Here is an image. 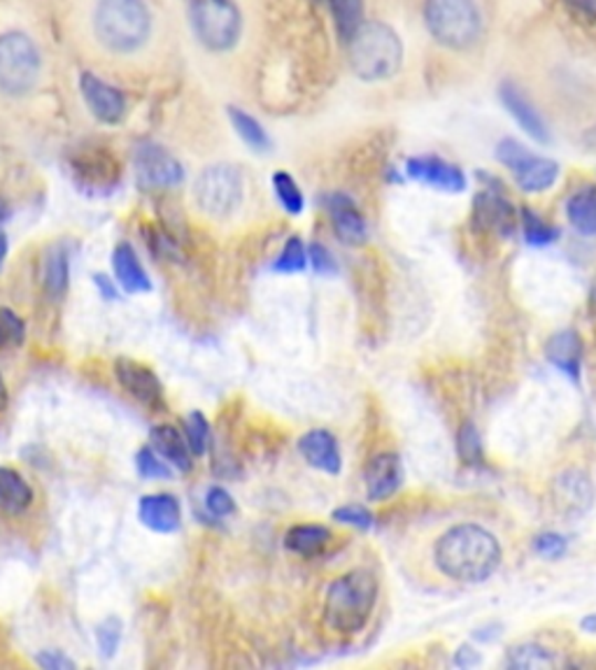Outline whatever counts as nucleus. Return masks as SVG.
I'll list each match as a JSON object with an SVG mask.
<instances>
[{
	"label": "nucleus",
	"instance_id": "26",
	"mask_svg": "<svg viewBox=\"0 0 596 670\" xmlns=\"http://www.w3.org/2000/svg\"><path fill=\"white\" fill-rule=\"evenodd\" d=\"M33 503V489L12 468H0V512L21 515Z\"/></svg>",
	"mask_w": 596,
	"mask_h": 670
},
{
	"label": "nucleus",
	"instance_id": "8",
	"mask_svg": "<svg viewBox=\"0 0 596 670\" xmlns=\"http://www.w3.org/2000/svg\"><path fill=\"white\" fill-rule=\"evenodd\" d=\"M245 196L242 175L231 164L208 166L194 182V200L212 219H229Z\"/></svg>",
	"mask_w": 596,
	"mask_h": 670
},
{
	"label": "nucleus",
	"instance_id": "36",
	"mask_svg": "<svg viewBox=\"0 0 596 670\" xmlns=\"http://www.w3.org/2000/svg\"><path fill=\"white\" fill-rule=\"evenodd\" d=\"M124 624L119 617H107L96 627V645L103 659H113L122 645Z\"/></svg>",
	"mask_w": 596,
	"mask_h": 670
},
{
	"label": "nucleus",
	"instance_id": "49",
	"mask_svg": "<svg viewBox=\"0 0 596 670\" xmlns=\"http://www.w3.org/2000/svg\"><path fill=\"white\" fill-rule=\"evenodd\" d=\"M6 408H8V387H6L3 375H0V412H3Z\"/></svg>",
	"mask_w": 596,
	"mask_h": 670
},
{
	"label": "nucleus",
	"instance_id": "48",
	"mask_svg": "<svg viewBox=\"0 0 596 670\" xmlns=\"http://www.w3.org/2000/svg\"><path fill=\"white\" fill-rule=\"evenodd\" d=\"M581 627H583L585 634H596V613L587 615V617L581 621Z\"/></svg>",
	"mask_w": 596,
	"mask_h": 670
},
{
	"label": "nucleus",
	"instance_id": "52",
	"mask_svg": "<svg viewBox=\"0 0 596 670\" xmlns=\"http://www.w3.org/2000/svg\"><path fill=\"white\" fill-rule=\"evenodd\" d=\"M317 3H322V0H317Z\"/></svg>",
	"mask_w": 596,
	"mask_h": 670
},
{
	"label": "nucleus",
	"instance_id": "51",
	"mask_svg": "<svg viewBox=\"0 0 596 670\" xmlns=\"http://www.w3.org/2000/svg\"><path fill=\"white\" fill-rule=\"evenodd\" d=\"M8 217H10V210L6 206V200H0V223H3Z\"/></svg>",
	"mask_w": 596,
	"mask_h": 670
},
{
	"label": "nucleus",
	"instance_id": "44",
	"mask_svg": "<svg viewBox=\"0 0 596 670\" xmlns=\"http://www.w3.org/2000/svg\"><path fill=\"white\" fill-rule=\"evenodd\" d=\"M35 663L42 666L45 670H75V661H71L69 657L61 655V652H52V650L40 652L35 657Z\"/></svg>",
	"mask_w": 596,
	"mask_h": 670
},
{
	"label": "nucleus",
	"instance_id": "14",
	"mask_svg": "<svg viewBox=\"0 0 596 670\" xmlns=\"http://www.w3.org/2000/svg\"><path fill=\"white\" fill-rule=\"evenodd\" d=\"M406 172L410 180L448 193H459L469 185L463 170L446 159H440V156H410L406 161Z\"/></svg>",
	"mask_w": 596,
	"mask_h": 670
},
{
	"label": "nucleus",
	"instance_id": "5",
	"mask_svg": "<svg viewBox=\"0 0 596 670\" xmlns=\"http://www.w3.org/2000/svg\"><path fill=\"white\" fill-rule=\"evenodd\" d=\"M425 24L431 38L452 52H467L482 35L475 0H425Z\"/></svg>",
	"mask_w": 596,
	"mask_h": 670
},
{
	"label": "nucleus",
	"instance_id": "12",
	"mask_svg": "<svg viewBox=\"0 0 596 670\" xmlns=\"http://www.w3.org/2000/svg\"><path fill=\"white\" fill-rule=\"evenodd\" d=\"M499 101L505 107L508 115H511L517 122V126L526 133L529 138L536 140L539 145L550 143V130H547V124H545L543 115L517 82L503 80L499 84Z\"/></svg>",
	"mask_w": 596,
	"mask_h": 670
},
{
	"label": "nucleus",
	"instance_id": "1",
	"mask_svg": "<svg viewBox=\"0 0 596 670\" xmlns=\"http://www.w3.org/2000/svg\"><path fill=\"white\" fill-rule=\"evenodd\" d=\"M151 6L147 0H94L90 31L96 48L117 59L140 56L154 38Z\"/></svg>",
	"mask_w": 596,
	"mask_h": 670
},
{
	"label": "nucleus",
	"instance_id": "10",
	"mask_svg": "<svg viewBox=\"0 0 596 670\" xmlns=\"http://www.w3.org/2000/svg\"><path fill=\"white\" fill-rule=\"evenodd\" d=\"M134 170L140 189L161 191L185 182V168L159 143L143 140L134 151Z\"/></svg>",
	"mask_w": 596,
	"mask_h": 670
},
{
	"label": "nucleus",
	"instance_id": "39",
	"mask_svg": "<svg viewBox=\"0 0 596 670\" xmlns=\"http://www.w3.org/2000/svg\"><path fill=\"white\" fill-rule=\"evenodd\" d=\"M185 429H187V444H189L191 454H196V457L206 454L208 442H210V423H208V419L201 412H191L185 419Z\"/></svg>",
	"mask_w": 596,
	"mask_h": 670
},
{
	"label": "nucleus",
	"instance_id": "22",
	"mask_svg": "<svg viewBox=\"0 0 596 670\" xmlns=\"http://www.w3.org/2000/svg\"><path fill=\"white\" fill-rule=\"evenodd\" d=\"M547 362L564 375L578 379L583 370V341L576 331H560L545 347Z\"/></svg>",
	"mask_w": 596,
	"mask_h": 670
},
{
	"label": "nucleus",
	"instance_id": "46",
	"mask_svg": "<svg viewBox=\"0 0 596 670\" xmlns=\"http://www.w3.org/2000/svg\"><path fill=\"white\" fill-rule=\"evenodd\" d=\"M454 663H457L459 668H473L475 663H480V655H478L475 647H471V645H461L459 650H457V655H454Z\"/></svg>",
	"mask_w": 596,
	"mask_h": 670
},
{
	"label": "nucleus",
	"instance_id": "2",
	"mask_svg": "<svg viewBox=\"0 0 596 670\" xmlns=\"http://www.w3.org/2000/svg\"><path fill=\"white\" fill-rule=\"evenodd\" d=\"M433 558L438 570L457 583H484L501 566L496 535L480 524H457L440 535Z\"/></svg>",
	"mask_w": 596,
	"mask_h": 670
},
{
	"label": "nucleus",
	"instance_id": "21",
	"mask_svg": "<svg viewBox=\"0 0 596 670\" xmlns=\"http://www.w3.org/2000/svg\"><path fill=\"white\" fill-rule=\"evenodd\" d=\"M113 268H115V278L126 294L151 292V280L145 271V265L128 242H119L115 248Z\"/></svg>",
	"mask_w": 596,
	"mask_h": 670
},
{
	"label": "nucleus",
	"instance_id": "13",
	"mask_svg": "<svg viewBox=\"0 0 596 670\" xmlns=\"http://www.w3.org/2000/svg\"><path fill=\"white\" fill-rule=\"evenodd\" d=\"M115 375H117V383L122 385V389L128 396H134L145 408H149V410L166 408L161 379L145 364L134 362V359H119L115 364Z\"/></svg>",
	"mask_w": 596,
	"mask_h": 670
},
{
	"label": "nucleus",
	"instance_id": "50",
	"mask_svg": "<svg viewBox=\"0 0 596 670\" xmlns=\"http://www.w3.org/2000/svg\"><path fill=\"white\" fill-rule=\"evenodd\" d=\"M6 257H8V235L0 231V268H3Z\"/></svg>",
	"mask_w": 596,
	"mask_h": 670
},
{
	"label": "nucleus",
	"instance_id": "33",
	"mask_svg": "<svg viewBox=\"0 0 596 670\" xmlns=\"http://www.w3.org/2000/svg\"><path fill=\"white\" fill-rule=\"evenodd\" d=\"M273 191H275L278 203L282 206L284 212H290V214H301L303 212L305 196H303L299 182L294 180L290 172L280 170V172L273 175Z\"/></svg>",
	"mask_w": 596,
	"mask_h": 670
},
{
	"label": "nucleus",
	"instance_id": "3",
	"mask_svg": "<svg viewBox=\"0 0 596 670\" xmlns=\"http://www.w3.org/2000/svg\"><path fill=\"white\" fill-rule=\"evenodd\" d=\"M378 577L366 568H355L336 577L328 585L324 598L326 629L343 636L364 631L375 606H378Z\"/></svg>",
	"mask_w": 596,
	"mask_h": 670
},
{
	"label": "nucleus",
	"instance_id": "17",
	"mask_svg": "<svg viewBox=\"0 0 596 670\" xmlns=\"http://www.w3.org/2000/svg\"><path fill=\"white\" fill-rule=\"evenodd\" d=\"M366 494L370 501H387L404 484V463L394 452H383L373 457L364 471Z\"/></svg>",
	"mask_w": 596,
	"mask_h": 670
},
{
	"label": "nucleus",
	"instance_id": "24",
	"mask_svg": "<svg viewBox=\"0 0 596 670\" xmlns=\"http://www.w3.org/2000/svg\"><path fill=\"white\" fill-rule=\"evenodd\" d=\"M151 440V450L161 454L175 471L189 473L191 471V450L187 444V438L170 427V423H161V427H154L149 433Z\"/></svg>",
	"mask_w": 596,
	"mask_h": 670
},
{
	"label": "nucleus",
	"instance_id": "47",
	"mask_svg": "<svg viewBox=\"0 0 596 670\" xmlns=\"http://www.w3.org/2000/svg\"><path fill=\"white\" fill-rule=\"evenodd\" d=\"M94 284H96V289H98V294L105 299V301H117L119 299V292H117V286L113 284V280H109L107 275H103V273H96L94 275Z\"/></svg>",
	"mask_w": 596,
	"mask_h": 670
},
{
	"label": "nucleus",
	"instance_id": "41",
	"mask_svg": "<svg viewBox=\"0 0 596 670\" xmlns=\"http://www.w3.org/2000/svg\"><path fill=\"white\" fill-rule=\"evenodd\" d=\"M206 510L215 520H227L236 512V501L222 486H212L206 494Z\"/></svg>",
	"mask_w": 596,
	"mask_h": 670
},
{
	"label": "nucleus",
	"instance_id": "40",
	"mask_svg": "<svg viewBox=\"0 0 596 670\" xmlns=\"http://www.w3.org/2000/svg\"><path fill=\"white\" fill-rule=\"evenodd\" d=\"M373 512L364 505H341L334 510V522L338 524H345V526H352V528H359V531H368L373 526Z\"/></svg>",
	"mask_w": 596,
	"mask_h": 670
},
{
	"label": "nucleus",
	"instance_id": "11",
	"mask_svg": "<svg viewBox=\"0 0 596 670\" xmlns=\"http://www.w3.org/2000/svg\"><path fill=\"white\" fill-rule=\"evenodd\" d=\"M80 94L84 98V105L90 107L92 115L107 126H115L124 122L128 112V101L122 88L101 80L94 73H82L80 75Z\"/></svg>",
	"mask_w": 596,
	"mask_h": 670
},
{
	"label": "nucleus",
	"instance_id": "23",
	"mask_svg": "<svg viewBox=\"0 0 596 670\" xmlns=\"http://www.w3.org/2000/svg\"><path fill=\"white\" fill-rule=\"evenodd\" d=\"M42 289L52 301H61L69 292L71 284V254L65 250V244H52V248L42 257Z\"/></svg>",
	"mask_w": 596,
	"mask_h": 670
},
{
	"label": "nucleus",
	"instance_id": "25",
	"mask_svg": "<svg viewBox=\"0 0 596 670\" xmlns=\"http://www.w3.org/2000/svg\"><path fill=\"white\" fill-rule=\"evenodd\" d=\"M566 217L585 238H596V185H585L566 200Z\"/></svg>",
	"mask_w": 596,
	"mask_h": 670
},
{
	"label": "nucleus",
	"instance_id": "42",
	"mask_svg": "<svg viewBox=\"0 0 596 670\" xmlns=\"http://www.w3.org/2000/svg\"><path fill=\"white\" fill-rule=\"evenodd\" d=\"M307 263L313 265V271L320 275H336L338 273V263L322 242H311L307 244Z\"/></svg>",
	"mask_w": 596,
	"mask_h": 670
},
{
	"label": "nucleus",
	"instance_id": "15",
	"mask_svg": "<svg viewBox=\"0 0 596 670\" xmlns=\"http://www.w3.org/2000/svg\"><path fill=\"white\" fill-rule=\"evenodd\" d=\"M517 214L511 200H508L501 191H480L473 198V227L488 233H496L501 238H508L515 233Z\"/></svg>",
	"mask_w": 596,
	"mask_h": 670
},
{
	"label": "nucleus",
	"instance_id": "4",
	"mask_svg": "<svg viewBox=\"0 0 596 670\" xmlns=\"http://www.w3.org/2000/svg\"><path fill=\"white\" fill-rule=\"evenodd\" d=\"M349 65L364 82L389 80L404 65V42L383 21H364L347 42Z\"/></svg>",
	"mask_w": 596,
	"mask_h": 670
},
{
	"label": "nucleus",
	"instance_id": "19",
	"mask_svg": "<svg viewBox=\"0 0 596 670\" xmlns=\"http://www.w3.org/2000/svg\"><path fill=\"white\" fill-rule=\"evenodd\" d=\"M299 452L307 461V465H313L315 471L328 473V475H338L343 457L338 450V440L331 436L326 429H313L307 431L299 440Z\"/></svg>",
	"mask_w": 596,
	"mask_h": 670
},
{
	"label": "nucleus",
	"instance_id": "6",
	"mask_svg": "<svg viewBox=\"0 0 596 670\" xmlns=\"http://www.w3.org/2000/svg\"><path fill=\"white\" fill-rule=\"evenodd\" d=\"M189 24L208 52H231L242 35V14L233 0H189Z\"/></svg>",
	"mask_w": 596,
	"mask_h": 670
},
{
	"label": "nucleus",
	"instance_id": "35",
	"mask_svg": "<svg viewBox=\"0 0 596 670\" xmlns=\"http://www.w3.org/2000/svg\"><path fill=\"white\" fill-rule=\"evenodd\" d=\"M457 454L463 465H480L482 463V442L473 421H463L457 433Z\"/></svg>",
	"mask_w": 596,
	"mask_h": 670
},
{
	"label": "nucleus",
	"instance_id": "9",
	"mask_svg": "<svg viewBox=\"0 0 596 670\" xmlns=\"http://www.w3.org/2000/svg\"><path fill=\"white\" fill-rule=\"evenodd\" d=\"M496 159L513 172L515 185L526 193H543L555 187L560 177L557 161L529 151L526 145L515 138H503L496 145Z\"/></svg>",
	"mask_w": 596,
	"mask_h": 670
},
{
	"label": "nucleus",
	"instance_id": "7",
	"mask_svg": "<svg viewBox=\"0 0 596 670\" xmlns=\"http://www.w3.org/2000/svg\"><path fill=\"white\" fill-rule=\"evenodd\" d=\"M42 59L31 35L8 31L0 35V92L8 96H27L38 86Z\"/></svg>",
	"mask_w": 596,
	"mask_h": 670
},
{
	"label": "nucleus",
	"instance_id": "34",
	"mask_svg": "<svg viewBox=\"0 0 596 670\" xmlns=\"http://www.w3.org/2000/svg\"><path fill=\"white\" fill-rule=\"evenodd\" d=\"M305 265H307V248H305L301 238L292 235L290 240L284 242V248H282L280 257L275 259L273 271L292 275V273L305 271Z\"/></svg>",
	"mask_w": 596,
	"mask_h": 670
},
{
	"label": "nucleus",
	"instance_id": "38",
	"mask_svg": "<svg viewBox=\"0 0 596 670\" xmlns=\"http://www.w3.org/2000/svg\"><path fill=\"white\" fill-rule=\"evenodd\" d=\"M136 468L140 478L145 480H170L172 471L170 463L151 450V447H143V450L136 454Z\"/></svg>",
	"mask_w": 596,
	"mask_h": 670
},
{
	"label": "nucleus",
	"instance_id": "32",
	"mask_svg": "<svg viewBox=\"0 0 596 670\" xmlns=\"http://www.w3.org/2000/svg\"><path fill=\"white\" fill-rule=\"evenodd\" d=\"M505 663L520 670H536V668H552L555 666V659H552L550 650H545V647L536 642H522L508 650Z\"/></svg>",
	"mask_w": 596,
	"mask_h": 670
},
{
	"label": "nucleus",
	"instance_id": "18",
	"mask_svg": "<svg viewBox=\"0 0 596 670\" xmlns=\"http://www.w3.org/2000/svg\"><path fill=\"white\" fill-rule=\"evenodd\" d=\"M119 164L115 161V156H109L101 149L80 154L73 161V175L75 180L92 191H107L115 189L119 182Z\"/></svg>",
	"mask_w": 596,
	"mask_h": 670
},
{
	"label": "nucleus",
	"instance_id": "16",
	"mask_svg": "<svg viewBox=\"0 0 596 670\" xmlns=\"http://www.w3.org/2000/svg\"><path fill=\"white\" fill-rule=\"evenodd\" d=\"M326 212L331 219V229H334L336 238L349 248H359L368 238V223L357 208L355 200L347 193H331L326 198Z\"/></svg>",
	"mask_w": 596,
	"mask_h": 670
},
{
	"label": "nucleus",
	"instance_id": "30",
	"mask_svg": "<svg viewBox=\"0 0 596 670\" xmlns=\"http://www.w3.org/2000/svg\"><path fill=\"white\" fill-rule=\"evenodd\" d=\"M338 38L347 42L364 24V0H326Z\"/></svg>",
	"mask_w": 596,
	"mask_h": 670
},
{
	"label": "nucleus",
	"instance_id": "31",
	"mask_svg": "<svg viewBox=\"0 0 596 670\" xmlns=\"http://www.w3.org/2000/svg\"><path fill=\"white\" fill-rule=\"evenodd\" d=\"M520 223L524 231V240L526 244H532V248H547V244L560 240V229L552 227L550 221H545L539 212L524 208L520 212Z\"/></svg>",
	"mask_w": 596,
	"mask_h": 670
},
{
	"label": "nucleus",
	"instance_id": "43",
	"mask_svg": "<svg viewBox=\"0 0 596 670\" xmlns=\"http://www.w3.org/2000/svg\"><path fill=\"white\" fill-rule=\"evenodd\" d=\"M566 538L555 531H547V533H541L539 538L534 541V549L536 554H541L543 558H562L566 554Z\"/></svg>",
	"mask_w": 596,
	"mask_h": 670
},
{
	"label": "nucleus",
	"instance_id": "29",
	"mask_svg": "<svg viewBox=\"0 0 596 670\" xmlns=\"http://www.w3.org/2000/svg\"><path fill=\"white\" fill-rule=\"evenodd\" d=\"M557 499L568 507V510H585L592 505L594 499V489L589 484V478H585L578 471H568L557 480Z\"/></svg>",
	"mask_w": 596,
	"mask_h": 670
},
{
	"label": "nucleus",
	"instance_id": "45",
	"mask_svg": "<svg viewBox=\"0 0 596 670\" xmlns=\"http://www.w3.org/2000/svg\"><path fill=\"white\" fill-rule=\"evenodd\" d=\"M562 3L576 17L596 24V0H562Z\"/></svg>",
	"mask_w": 596,
	"mask_h": 670
},
{
	"label": "nucleus",
	"instance_id": "20",
	"mask_svg": "<svg viewBox=\"0 0 596 670\" xmlns=\"http://www.w3.org/2000/svg\"><path fill=\"white\" fill-rule=\"evenodd\" d=\"M138 517L154 533H175L182 526V507L172 494H149L140 499Z\"/></svg>",
	"mask_w": 596,
	"mask_h": 670
},
{
	"label": "nucleus",
	"instance_id": "27",
	"mask_svg": "<svg viewBox=\"0 0 596 670\" xmlns=\"http://www.w3.org/2000/svg\"><path fill=\"white\" fill-rule=\"evenodd\" d=\"M328 543L331 531L320 524H296L284 535V547L305 558L320 556L328 547Z\"/></svg>",
	"mask_w": 596,
	"mask_h": 670
},
{
	"label": "nucleus",
	"instance_id": "37",
	"mask_svg": "<svg viewBox=\"0 0 596 670\" xmlns=\"http://www.w3.org/2000/svg\"><path fill=\"white\" fill-rule=\"evenodd\" d=\"M27 338V324L14 310L0 307V349L19 347Z\"/></svg>",
	"mask_w": 596,
	"mask_h": 670
},
{
	"label": "nucleus",
	"instance_id": "28",
	"mask_svg": "<svg viewBox=\"0 0 596 670\" xmlns=\"http://www.w3.org/2000/svg\"><path fill=\"white\" fill-rule=\"evenodd\" d=\"M229 122H231L233 130L238 133V138H240L242 143H245L252 151H257V154H266V151H271L273 143H271V138H269L266 128H263L261 122H259L257 117H252L250 112L231 105V107H229Z\"/></svg>",
	"mask_w": 596,
	"mask_h": 670
}]
</instances>
